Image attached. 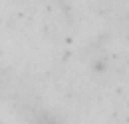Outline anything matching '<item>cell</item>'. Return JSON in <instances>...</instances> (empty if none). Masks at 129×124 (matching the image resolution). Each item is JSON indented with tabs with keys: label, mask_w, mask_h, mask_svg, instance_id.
<instances>
[{
	"label": "cell",
	"mask_w": 129,
	"mask_h": 124,
	"mask_svg": "<svg viewBox=\"0 0 129 124\" xmlns=\"http://www.w3.org/2000/svg\"><path fill=\"white\" fill-rule=\"evenodd\" d=\"M36 124H61L57 117H52V115H39V120Z\"/></svg>",
	"instance_id": "cell-1"
}]
</instances>
